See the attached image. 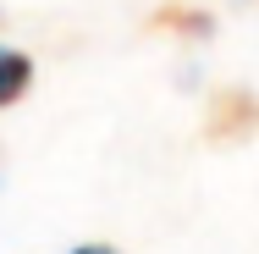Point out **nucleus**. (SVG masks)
<instances>
[{
    "mask_svg": "<svg viewBox=\"0 0 259 254\" xmlns=\"http://www.w3.org/2000/svg\"><path fill=\"white\" fill-rule=\"evenodd\" d=\"M33 83V61L22 50H0V105L22 100V89Z\"/></svg>",
    "mask_w": 259,
    "mask_h": 254,
    "instance_id": "f257e3e1",
    "label": "nucleus"
},
{
    "mask_svg": "<svg viewBox=\"0 0 259 254\" xmlns=\"http://www.w3.org/2000/svg\"><path fill=\"white\" fill-rule=\"evenodd\" d=\"M72 254H110L105 243H83V249H72Z\"/></svg>",
    "mask_w": 259,
    "mask_h": 254,
    "instance_id": "f03ea898",
    "label": "nucleus"
}]
</instances>
